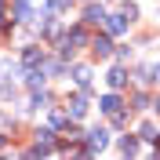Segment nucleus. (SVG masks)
<instances>
[{"label": "nucleus", "instance_id": "16", "mask_svg": "<svg viewBox=\"0 0 160 160\" xmlns=\"http://www.w3.org/2000/svg\"><path fill=\"white\" fill-rule=\"evenodd\" d=\"M66 117H69V113H62V109H55V113H51V124H55V128H62V124H66Z\"/></svg>", "mask_w": 160, "mask_h": 160}, {"label": "nucleus", "instance_id": "6", "mask_svg": "<svg viewBox=\"0 0 160 160\" xmlns=\"http://www.w3.org/2000/svg\"><path fill=\"white\" fill-rule=\"evenodd\" d=\"M84 113H88V98H84V95H77V98H69V117H73V120H80Z\"/></svg>", "mask_w": 160, "mask_h": 160}, {"label": "nucleus", "instance_id": "19", "mask_svg": "<svg viewBox=\"0 0 160 160\" xmlns=\"http://www.w3.org/2000/svg\"><path fill=\"white\" fill-rule=\"evenodd\" d=\"M157 109H160V98H157Z\"/></svg>", "mask_w": 160, "mask_h": 160}, {"label": "nucleus", "instance_id": "17", "mask_svg": "<svg viewBox=\"0 0 160 160\" xmlns=\"http://www.w3.org/2000/svg\"><path fill=\"white\" fill-rule=\"evenodd\" d=\"M120 11H124V15H128V18H131V22L138 18V8H135V4H124V8H120Z\"/></svg>", "mask_w": 160, "mask_h": 160}, {"label": "nucleus", "instance_id": "5", "mask_svg": "<svg viewBox=\"0 0 160 160\" xmlns=\"http://www.w3.org/2000/svg\"><path fill=\"white\" fill-rule=\"evenodd\" d=\"M128 26H131V18L124 15V11H120V15H106V29L109 33H124Z\"/></svg>", "mask_w": 160, "mask_h": 160}, {"label": "nucleus", "instance_id": "2", "mask_svg": "<svg viewBox=\"0 0 160 160\" xmlns=\"http://www.w3.org/2000/svg\"><path fill=\"white\" fill-rule=\"evenodd\" d=\"M106 142H109V131H106V128H95V131L88 135V146H84L88 157H91V153H98V149H106Z\"/></svg>", "mask_w": 160, "mask_h": 160}, {"label": "nucleus", "instance_id": "4", "mask_svg": "<svg viewBox=\"0 0 160 160\" xmlns=\"http://www.w3.org/2000/svg\"><path fill=\"white\" fill-rule=\"evenodd\" d=\"M22 62H26L29 69H44V51L40 48H26L22 51Z\"/></svg>", "mask_w": 160, "mask_h": 160}, {"label": "nucleus", "instance_id": "1", "mask_svg": "<svg viewBox=\"0 0 160 160\" xmlns=\"http://www.w3.org/2000/svg\"><path fill=\"white\" fill-rule=\"evenodd\" d=\"M98 106H102V113H106V117H109L113 124H124V109H120V106H124V102H120L117 95H106V98H102Z\"/></svg>", "mask_w": 160, "mask_h": 160}, {"label": "nucleus", "instance_id": "18", "mask_svg": "<svg viewBox=\"0 0 160 160\" xmlns=\"http://www.w3.org/2000/svg\"><path fill=\"white\" fill-rule=\"evenodd\" d=\"M0 149H4V138H0Z\"/></svg>", "mask_w": 160, "mask_h": 160}, {"label": "nucleus", "instance_id": "14", "mask_svg": "<svg viewBox=\"0 0 160 160\" xmlns=\"http://www.w3.org/2000/svg\"><path fill=\"white\" fill-rule=\"evenodd\" d=\"M29 88H33V91L44 88V69H33V73H29Z\"/></svg>", "mask_w": 160, "mask_h": 160}, {"label": "nucleus", "instance_id": "7", "mask_svg": "<svg viewBox=\"0 0 160 160\" xmlns=\"http://www.w3.org/2000/svg\"><path fill=\"white\" fill-rule=\"evenodd\" d=\"M84 22H88V26H102V22H106V11H102V8H95V4H91V8L84 11Z\"/></svg>", "mask_w": 160, "mask_h": 160}, {"label": "nucleus", "instance_id": "3", "mask_svg": "<svg viewBox=\"0 0 160 160\" xmlns=\"http://www.w3.org/2000/svg\"><path fill=\"white\" fill-rule=\"evenodd\" d=\"M55 149V138H51V131H40L37 135V146L29 149V157H44V153H51Z\"/></svg>", "mask_w": 160, "mask_h": 160}, {"label": "nucleus", "instance_id": "10", "mask_svg": "<svg viewBox=\"0 0 160 160\" xmlns=\"http://www.w3.org/2000/svg\"><path fill=\"white\" fill-rule=\"evenodd\" d=\"M73 80H77L80 88H88V80H91V73H88V66H77V69H73Z\"/></svg>", "mask_w": 160, "mask_h": 160}, {"label": "nucleus", "instance_id": "12", "mask_svg": "<svg viewBox=\"0 0 160 160\" xmlns=\"http://www.w3.org/2000/svg\"><path fill=\"white\" fill-rule=\"evenodd\" d=\"M66 44H77L80 48V44H88V33L84 29H69V40H66Z\"/></svg>", "mask_w": 160, "mask_h": 160}, {"label": "nucleus", "instance_id": "9", "mask_svg": "<svg viewBox=\"0 0 160 160\" xmlns=\"http://www.w3.org/2000/svg\"><path fill=\"white\" fill-rule=\"evenodd\" d=\"M120 153H128V157H131V153H138V142L131 138V135H124V138H120Z\"/></svg>", "mask_w": 160, "mask_h": 160}, {"label": "nucleus", "instance_id": "8", "mask_svg": "<svg viewBox=\"0 0 160 160\" xmlns=\"http://www.w3.org/2000/svg\"><path fill=\"white\" fill-rule=\"evenodd\" d=\"M91 48H95V55H98V58H106V55H113V44H109V37H98L95 44H91Z\"/></svg>", "mask_w": 160, "mask_h": 160}, {"label": "nucleus", "instance_id": "13", "mask_svg": "<svg viewBox=\"0 0 160 160\" xmlns=\"http://www.w3.org/2000/svg\"><path fill=\"white\" fill-rule=\"evenodd\" d=\"M138 135H142V138H146V142H157V138H160V135H157V128H153V124H142V131H138Z\"/></svg>", "mask_w": 160, "mask_h": 160}, {"label": "nucleus", "instance_id": "11", "mask_svg": "<svg viewBox=\"0 0 160 160\" xmlns=\"http://www.w3.org/2000/svg\"><path fill=\"white\" fill-rule=\"evenodd\" d=\"M106 80H109V88H124V80H128V73H124V69H113V73H109Z\"/></svg>", "mask_w": 160, "mask_h": 160}, {"label": "nucleus", "instance_id": "15", "mask_svg": "<svg viewBox=\"0 0 160 160\" xmlns=\"http://www.w3.org/2000/svg\"><path fill=\"white\" fill-rule=\"evenodd\" d=\"M15 15H18L22 22H29V18H33V11H29V4H18V8H15Z\"/></svg>", "mask_w": 160, "mask_h": 160}]
</instances>
